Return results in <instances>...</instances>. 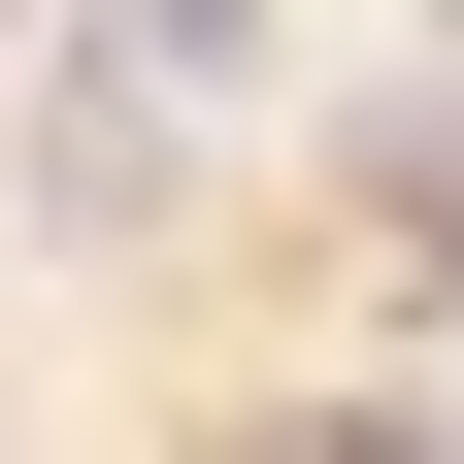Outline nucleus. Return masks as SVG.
Here are the masks:
<instances>
[{
	"instance_id": "f03ea898",
	"label": "nucleus",
	"mask_w": 464,
	"mask_h": 464,
	"mask_svg": "<svg viewBox=\"0 0 464 464\" xmlns=\"http://www.w3.org/2000/svg\"><path fill=\"white\" fill-rule=\"evenodd\" d=\"M365 199H398V266L464 299V100H365Z\"/></svg>"
},
{
	"instance_id": "f257e3e1",
	"label": "nucleus",
	"mask_w": 464,
	"mask_h": 464,
	"mask_svg": "<svg viewBox=\"0 0 464 464\" xmlns=\"http://www.w3.org/2000/svg\"><path fill=\"white\" fill-rule=\"evenodd\" d=\"M100 100H133V133H199V100H266V0H100Z\"/></svg>"
},
{
	"instance_id": "7ed1b4c3",
	"label": "nucleus",
	"mask_w": 464,
	"mask_h": 464,
	"mask_svg": "<svg viewBox=\"0 0 464 464\" xmlns=\"http://www.w3.org/2000/svg\"><path fill=\"white\" fill-rule=\"evenodd\" d=\"M299 464H431V431H299Z\"/></svg>"
}]
</instances>
